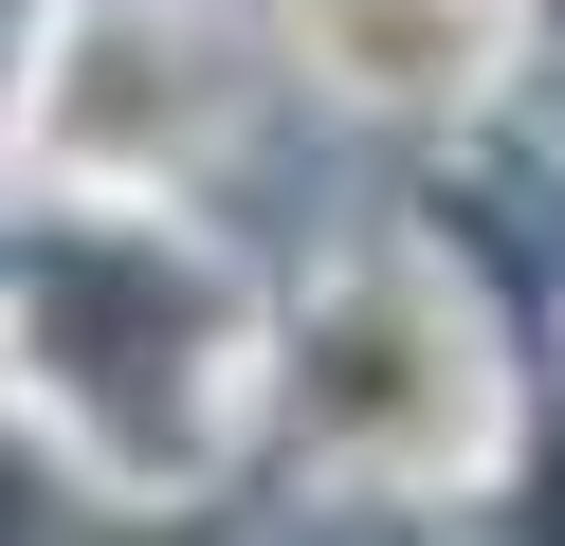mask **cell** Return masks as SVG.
I'll return each instance as SVG.
<instances>
[{
    "label": "cell",
    "instance_id": "cell-1",
    "mask_svg": "<svg viewBox=\"0 0 565 546\" xmlns=\"http://www.w3.org/2000/svg\"><path fill=\"white\" fill-rule=\"evenodd\" d=\"M492 437H511V400H492L475 291L438 255H347L292 328V456L347 492H456Z\"/></svg>",
    "mask_w": 565,
    "mask_h": 546
},
{
    "label": "cell",
    "instance_id": "cell-3",
    "mask_svg": "<svg viewBox=\"0 0 565 546\" xmlns=\"http://www.w3.org/2000/svg\"><path fill=\"white\" fill-rule=\"evenodd\" d=\"M292 36H310V73L365 92V109H456L492 73V0H292Z\"/></svg>",
    "mask_w": 565,
    "mask_h": 546
},
{
    "label": "cell",
    "instance_id": "cell-2",
    "mask_svg": "<svg viewBox=\"0 0 565 546\" xmlns=\"http://www.w3.org/2000/svg\"><path fill=\"white\" fill-rule=\"evenodd\" d=\"M201 128H220V73H201V36L147 19V0H92V19L55 36V73H19V146H38L55 182H164Z\"/></svg>",
    "mask_w": 565,
    "mask_h": 546
}]
</instances>
